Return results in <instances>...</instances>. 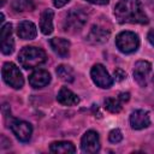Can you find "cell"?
<instances>
[{"mask_svg": "<svg viewBox=\"0 0 154 154\" xmlns=\"http://www.w3.org/2000/svg\"><path fill=\"white\" fill-rule=\"evenodd\" d=\"M153 84H154V76H153Z\"/></svg>", "mask_w": 154, "mask_h": 154, "instance_id": "29", "label": "cell"}, {"mask_svg": "<svg viewBox=\"0 0 154 154\" xmlns=\"http://www.w3.org/2000/svg\"><path fill=\"white\" fill-rule=\"evenodd\" d=\"M1 75L5 83L13 89H20L24 84V78L19 67H17V65H14L13 63H5L2 65Z\"/></svg>", "mask_w": 154, "mask_h": 154, "instance_id": "5", "label": "cell"}, {"mask_svg": "<svg viewBox=\"0 0 154 154\" xmlns=\"http://www.w3.org/2000/svg\"><path fill=\"white\" fill-rule=\"evenodd\" d=\"M12 7L17 12H24V11H32L35 10V5L32 0H13Z\"/></svg>", "mask_w": 154, "mask_h": 154, "instance_id": "19", "label": "cell"}, {"mask_svg": "<svg viewBox=\"0 0 154 154\" xmlns=\"http://www.w3.org/2000/svg\"><path fill=\"white\" fill-rule=\"evenodd\" d=\"M116 46L122 53L130 54L138 49L140 38L132 31H122L116 36Z\"/></svg>", "mask_w": 154, "mask_h": 154, "instance_id": "4", "label": "cell"}, {"mask_svg": "<svg viewBox=\"0 0 154 154\" xmlns=\"http://www.w3.org/2000/svg\"><path fill=\"white\" fill-rule=\"evenodd\" d=\"M47 60L46 52L38 47L34 46H26L20 49L18 54V61L22 67L24 69H34L42 64H45Z\"/></svg>", "mask_w": 154, "mask_h": 154, "instance_id": "2", "label": "cell"}, {"mask_svg": "<svg viewBox=\"0 0 154 154\" xmlns=\"http://www.w3.org/2000/svg\"><path fill=\"white\" fill-rule=\"evenodd\" d=\"M87 13L83 10L79 8H71L67 13L66 17L64 19V31L66 32H76L78 30H81L84 24L87 23Z\"/></svg>", "mask_w": 154, "mask_h": 154, "instance_id": "3", "label": "cell"}, {"mask_svg": "<svg viewBox=\"0 0 154 154\" xmlns=\"http://www.w3.org/2000/svg\"><path fill=\"white\" fill-rule=\"evenodd\" d=\"M53 17L54 12L51 8H46L40 16V30L43 35H49L53 31Z\"/></svg>", "mask_w": 154, "mask_h": 154, "instance_id": "15", "label": "cell"}, {"mask_svg": "<svg viewBox=\"0 0 154 154\" xmlns=\"http://www.w3.org/2000/svg\"><path fill=\"white\" fill-rule=\"evenodd\" d=\"M114 16L122 24H148L149 22L140 0H119L114 7Z\"/></svg>", "mask_w": 154, "mask_h": 154, "instance_id": "1", "label": "cell"}, {"mask_svg": "<svg viewBox=\"0 0 154 154\" xmlns=\"http://www.w3.org/2000/svg\"><path fill=\"white\" fill-rule=\"evenodd\" d=\"M51 82V75L48 71L46 70H42V69H38V70H35L30 76H29V84L32 87V88H43L46 85H48Z\"/></svg>", "mask_w": 154, "mask_h": 154, "instance_id": "11", "label": "cell"}, {"mask_svg": "<svg viewBox=\"0 0 154 154\" xmlns=\"http://www.w3.org/2000/svg\"><path fill=\"white\" fill-rule=\"evenodd\" d=\"M10 128H11L13 135H14L20 142H28V141L31 138L32 126H31V124H29L28 122L14 119V120L10 124Z\"/></svg>", "mask_w": 154, "mask_h": 154, "instance_id": "8", "label": "cell"}, {"mask_svg": "<svg viewBox=\"0 0 154 154\" xmlns=\"http://www.w3.org/2000/svg\"><path fill=\"white\" fill-rule=\"evenodd\" d=\"M108 37H109V30L100 25H93L87 36V40L91 43H103L108 40Z\"/></svg>", "mask_w": 154, "mask_h": 154, "instance_id": "14", "label": "cell"}, {"mask_svg": "<svg viewBox=\"0 0 154 154\" xmlns=\"http://www.w3.org/2000/svg\"><path fill=\"white\" fill-rule=\"evenodd\" d=\"M53 1V5L55 6V7H58V8H60V7H63V6H65L70 0H52Z\"/></svg>", "mask_w": 154, "mask_h": 154, "instance_id": "25", "label": "cell"}, {"mask_svg": "<svg viewBox=\"0 0 154 154\" xmlns=\"http://www.w3.org/2000/svg\"><path fill=\"white\" fill-rule=\"evenodd\" d=\"M125 78H126V73H125L122 69H116V70H114V79H116V81L120 82V81H123V79H125Z\"/></svg>", "mask_w": 154, "mask_h": 154, "instance_id": "23", "label": "cell"}, {"mask_svg": "<svg viewBox=\"0 0 154 154\" xmlns=\"http://www.w3.org/2000/svg\"><path fill=\"white\" fill-rule=\"evenodd\" d=\"M90 4H95V5H107L109 2V0H85Z\"/></svg>", "mask_w": 154, "mask_h": 154, "instance_id": "26", "label": "cell"}, {"mask_svg": "<svg viewBox=\"0 0 154 154\" xmlns=\"http://www.w3.org/2000/svg\"><path fill=\"white\" fill-rule=\"evenodd\" d=\"M49 46L53 49V52L59 55L60 58H67L69 57V49H70V41L63 37H53L49 40Z\"/></svg>", "mask_w": 154, "mask_h": 154, "instance_id": "12", "label": "cell"}, {"mask_svg": "<svg viewBox=\"0 0 154 154\" xmlns=\"http://www.w3.org/2000/svg\"><path fill=\"white\" fill-rule=\"evenodd\" d=\"M118 99H119L122 102H128V101L130 100V94H129V93H119Z\"/></svg>", "mask_w": 154, "mask_h": 154, "instance_id": "24", "label": "cell"}, {"mask_svg": "<svg viewBox=\"0 0 154 154\" xmlns=\"http://www.w3.org/2000/svg\"><path fill=\"white\" fill-rule=\"evenodd\" d=\"M147 38H148L149 43H150L152 46H154V29H150V30H149V32H148V35H147Z\"/></svg>", "mask_w": 154, "mask_h": 154, "instance_id": "27", "label": "cell"}, {"mask_svg": "<svg viewBox=\"0 0 154 154\" xmlns=\"http://www.w3.org/2000/svg\"><path fill=\"white\" fill-rule=\"evenodd\" d=\"M17 35L23 40H32L37 35L36 25L30 20H23L17 25Z\"/></svg>", "mask_w": 154, "mask_h": 154, "instance_id": "13", "label": "cell"}, {"mask_svg": "<svg viewBox=\"0 0 154 154\" xmlns=\"http://www.w3.org/2000/svg\"><path fill=\"white\" fill-rule=\"evenodd\" d=\"M49 150L57 154H69V153H75L76 148L73 143L70 141H57L49 146Z\"/></svg>", "mask_w": 154, "mask_h": 154, "instance_id": "17", "label": "cell"}, {"mask_svg": "<svg viewBox=\"0 0 154 154\" xmlns=\"http://www.w3.org/2000/svg\"><path fill=\"white\" fill-rule=\"evenodd\" d=\"M0 48H1V52L2 54H11L13 53L14 51V41L12 38V35L11 36H7V37H4V38H0Z\"/></svg>", "mask_w": 154, "mask_h": 154, "instance_id": "21", "label": "cell"}, {"mask_svg": "<svg viewBox=\"0 0 154 154\" xmlns=\"http://www.w3.org/2000/svg\"><path fill=\"white\" fill-rule=\"evenodd\" d=\"M5 4H6V0H1V2H0V6L2 7V6L5 5Z\"/></svg>", "mask_w": 154, "mask_h": 154, "instance_id": "28", "label": "cell"}, {"mask_svg": "<svg viewBox=\"0 0 154 154\" xmlns=\"http://www.w3.org/2000/svg\"><path fill=\"white\" fill-rule=\"evenodd\" d=\"M55 72H57L58 77L61 81L66 82V83H71L75 79V72H73V70L69 65H59L57 67V71Z\"/></svg>", "mask_w": 154, "mask_h": 154, "instance_id": "18", "label": "cell"}, {"mask_svg": "<svg viewBox=\"0 0 154 154\" xmlns=\"http://www.w3.org/2000/svg\"><path fill=\"white\" fill-rule=\"evenodd\" d=\"M108 140H109V142H112V143H119V142L123 140V134H122V131H120L119 129H113V130H111V132H109V135H108Z\"/></svg>", "mask_w": 154, "mask_h": 154, "instance_id": "22", "label": "cell"}, {"mask_svg": "<svg viewBox=\"0 0 154 154\" xmlns=\"http://www.w3.org/2000/svg\"><path fill=\"white\" fill-rule=\"evenodd\" d=\"M150 124L149 113L144 109H136L130 116V125L135 130H142Z\"/></svg>", "mask_w": 154, "mask_h": 154, "instance_id": "10", "label": "cell"}, {"mask_svg": "<svg viewBox=\"0 0 154 154\" xmlns=\"http://www.w3.org/2000/svg\"><path fill=\"white\" fill-rule=\"evenodd\" d=\"M90 76H91V79L93 82L102 88V89H108L112 87L113 84V78L109 76V73L107 72L106 67L101 64H95L91 70H90Z\"/></svg>", "mask_w": 154, "mask_h": 154, "instance_id": "6", "label": "cell"}, {"mask_svg": "<svg viewBox=\"0 0 154 154\" xmlns=\"http://www.w3.org/2000/svg\"><path fill=\"white\" fill-rule=\"evenodd\" d=\"M81 149L84 153L94 154L100 150V137L94 130L87 131L81 140Z\"/></svg>", "mask_w": 154, "mask_h": 154, "instance_id": "7", "label": "cell"}, {"mask_svg": "<svg viewBox=\"0 0 154 154\" xmlns=\"http://www.w3.org/2000/svg\"><path fill=\"white\" fill-rule=\"evenodd\" d=\"M152 71V64L147 60H138L135 63L134 66V78L135 81L141 85L146 87L147 85V78L148 75Z\"/></svg>", "mask_w": 154, "mask_h": 154, "instance_id": "9", "label": "cell"}, {"mask_svg": "<svg viewBox=\"0 0 154 154\" xmlns=\"http://www.w3.org/2000/svg\"><path fill=\"white\" fill-rule=\"evenodd\" d=\"M57 100L59 103H61L64 106H73L79 102V97L66 87H63L59 90V93L57 95Z\"/></svg>", "mask_w": 154, "mask_h": 154, "instance_id": "16", "label": "cell"}, {"mask_svg": "<svg viewBox=\"0 0 154 154\" xmlns=\"http://www.w3.org/2000/svg\"><path fill=\"white\" fill-rule=\"evenodd\" d=\"M122 103L123 102L118 97L117 99H114V97H107L105 100V102H103L105 108L108 112H111V113H119L122 111Z\"/></svg>", "mask_w": 154, "mask_h": 154, "instance_id": "20", "label": "cell"}]
</instances>
